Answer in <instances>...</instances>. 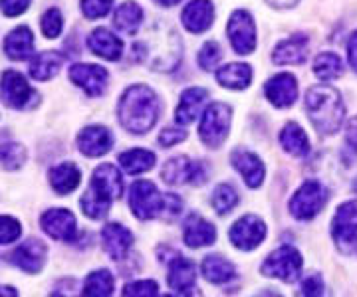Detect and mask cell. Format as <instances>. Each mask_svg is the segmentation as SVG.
<instances>
[{
    "mask_svg": "<svg viewBox=\"0 0 357 297\" xmlns=\"http://www.w3.org/2000/svg\"><path fill=\"white\" fill-rule=\"evenodd\" d=\"M181 56V38L167 24L151 26L145 32V38L131 46V62H147L155 72H173Z\"/></svg>",
    "mask_w": 357,
    "mask_h": 297,
    "instance_id": "obj_1",
    "label": "cell"
},
{
    "mask_svg": "<svg viewBox=\"0 0 357 297\" xmlns=\"http://www.w3.org/2000/svg\"><path fill=\"white\" fill-rule=\"evenodd\" d=\"M161 113V102L151 88L131 86L121 95L117 105V115L121 125L135 135H143L153 127Z\"/></svg>",
    "mask_w": 357,
    "mask_h": 297,
    "instance_id": "obj_2",
    "label": "cell"
},
{
    "mask_svg": "<svg viewBox=\"0 0 357 297\" xmlns=\"http://www.w3.org/2000/svg\"><path fill=\"white\" fill-rule=\"evenodd\" d=\"M304 109L319 135H333L344 123V102L337 90L330 86H316L307 90Z\"/></svg>",
    "mask_w": 357,
    "mask_h": 297,
    "instance_id": "obj_3",
    "label": "cell"
},
{
    "mask_svg": "<svg viewBox=\"0 0 357 297\" xmlns=\"http://www.w3.org/2000/svg\"><path fill=\"white\" fill-rule=\"evenodd\" d=\"M330 194L328 188L318 181H306L292 196L290 200V212L294 218L312 220L318 216L319 210L326 207Z\"/></svg>",
    "mask_w": 357,
    "mask_h": 297,
    "instance_id": "obj_4",
    "label": "cell"
},
{
    "mask_svg": "<svg viewBox=\"0 0 357 297\" xmlns=\"http://www.w3.org/2000/svg\"><path fill=\"white\" fill-rule=\"evenodd\" d=\"M304 259L300 256V252L292 246H282L278 250H274L262 264V273L266 278H278L286 284H292L300 278Z\"/></svg>",
    "mask_w": 357,
    "mask_h": 297,
    "instance_id": "obj_5",
    "label": "cell"
},
{
    "mask_svg": "<svg viewBox=\"0 0 357 297\" xmlns=\"http://www.w3.org/2000/svg\"><path fill=\"white\" fill-rule=\"evenodd\" d=\"M165 194L157 191L153 182L137 181L131 184L129 191V208L139 220H153L163 212Z\"/></svg>",
    "mask_w": 357,
    "mask_h": 297,
    "instance_id": "obj_6",
    "label": "cell"
},
{
    "mask_svg": "<svg viewBox=\"0 0 357 297\" xmlns=\"http://www.w3.org/2000/svg\"><path fill=\"white\" fill-rule=\"evenodd\" d=\"M230 129V107L225 104H211L204 109L201 125H199V135L206 147L218 149Z\"/></svg>",
    "mask_w": 357,
    "mask_h": 297,
    "instance_id": "obj_7",
    "label": "cell"
},
{
    "mask_svg": "<svg viewBox=\"0 0 357 297\" xmlns=\"http://www.w3.org/2000/svg\"><path fill=\"white\" fill-rule=\"evenodd\" d=\"M0 95H2V102L8 107H14V109H26V107H32V105L38 104L36 90H32L24 76L14 72V70H8V72L2 74V78H0Z\"/></svg>",
    "mask_w": 357,
    "mask_h": 297,
    "instance_id": "obj_8",
    "label": "cell"
},
{
    "mask_svg": "<svg viewBox=\"0 0 357 297\" xmlns=\"http://www.w3.org/2000/svg\"><path fill=\"white\" fill-rule=\"evenodd\" d=\"M227 34L236 54L248 56L256 50V24L246 10H236L230 16Z\"/></svg>",
    "mask_w": 357,
    "mask_h": 297,
    "instance_id": "obj_9",
    "label": "cell"
},
{
    "mask_svg": "<svg viewBox=\"0 0 357 297\" xmlns=\"http://www.w3.org/2000/svg\"><path fill=\"white\" fill-rule=\"evenodd\" d=\"M229 236L234 248L248 252V250H255V248H258L264 242V238H266V224H264V220L258 218L255 214H248V216H243V218L234 222Z\"/></svg>",
    "mask_w": 357,
    "mask_h": 297,
    "instance_id": "obj_10",
    "label": "cell"
},
{
    "mask_svg": "<svg viewBox=\"0 0 357 297\" xmlns=\"http://www.w3.org/2000/svg\"><path fill=\"white\" fill-rule=\"evenodd\" d=\"M42 230L60 242H72L77 236V224L74 214L66 208H52L40 218Z\"/></svg>",
    "mask_w": 357,
    "mask_h": 297,
    "instance_id": "obj_11",
    "label": "cell"
},
{
    "mask_svg": "<svg viewBox=\"0 0 357 297\" xmlns=\"http://www.w3.org/2000/svg\"><path fill=\"white\" fill-rule=\"evenodd\" d=\"M332 236L340 248H351L357 240V200H347L337 208L332 222Z\"/></svg>",
    "mask_w": 357,
    "mask_h": 297,
    "instance_id": "obj_12",
    "label": "cell"
},
{
    "mask_svg": "<svg viewBox=\"0 0 357 297\" xmlns=\"http://www.w3.org/2000/svg\"><path fill=\"white\" fill-rule=\"evenodd\" d=\"M70 79H72V83H76L77 88L86 91L89 97H98L107 88L109 76L102 65L76 64L70 67Z\"/></svg>",
    "mask_w": 357,
    "mask_h": 297,
    "instance_id": "obj_13",
    "label": "cell"
},
{
    "mask_svg": "<svg viewBox=\"0 0 357 297\" xmlns=\"http://www.w3.org/2000/svg\"><path fill=\"white\" fill-rule=\"evenodd\" d=\"M46 244L38 238H30L18 248H14L13 254L8 256L16 268H20L26 273H38L46 262Z\"/></svg>",
    "mask_w": 357,
    "mask_h": 297,
    "instance_id": "obj_14",
    "label": "cell"
},
{
    "mask_svg": "<svg viewBox=\"0 0 357 297\" xmlns=\"http://www.w3.org/2000/svg\"><path fill=\"white\" fill-rule=\"evenodd\" d=\"M77 147L86 156H103L114 147V135L107 127L91 125L77 135Z\"/></svg>",
    "mask_w": 357,
    "mask_h": 297,
    "instance_id": "obj_15",
    "label": "cell"
},
{
    "mask_svg": "<svg viewBox=\"0 0 357 297\" xmlns=\"http://www.w3.org/2000/svg\"><path fill=\"white\" fill-rule=\"evenodd\" d=\"M185 28L192 34H203L213 26L215 20V6L211 0H191L181 14Z\"/></svg>",
    "mask_w": 357,
    "mask_h": 297,
    "instance_id": "obj_16",
    "label": "cell"
},
{
    "mask_svg": "<svg viewBox=\"0 0 357 297\" xmlns=\"http://www.w3.org/2000/svg\"><path fill=\"white\" fill-rule=\"evenodd\" d=\"M89 186L100 193L105 198H109L112 202L117 200L121 193H123V181H121V175L119 170L115 168V165L112 163H105V165H100V167L93 170L91 175V182Z\"/></svg>",
    "mask_w": 357,
    "mask_h": 297,
    "instance_id": "obj_17",
    "label": "cell"
},
{
    "mask_svg": "<svg viewBox=\"0 0 357 297\" xmlns=\"http://www.w3.org/2000/svg\"><path fill=\"white\" fill-rule=\"evenodd\" d=\"M264 93L270 99V104L276 107H290L298 97V83L292 74H278L272 79H268L264 86Z\"/></svg>",
    "mask_w": 357,
    "mask_h": 297,
    "instance_id": "obj_18",
    "label": "cell"
},
{
    "mask_svg": "<svg viewBox=\"0 0 357 297\" xmlns=\"http://www.w3.org/2000/svg\"><path fill=\"white\" fill-rule=\"evenodd\" d=\"M169 287L175 289L177 294H191L197 284V268H195V262L191 259L177 256V258L171 262L169 266Z\"/></svg>",
    "mask_w": 357,
    "mask_h": 297,
    "instance_id": "obj_19",
    "label": "cell"
},
{
    "mask_svg": "<svg viewBox=\"0 0 357 297\" xmlns=\"http://www.w3.org/2000/svg\"><path fill=\"white\" fill-rule=\"evenodd\" d=\"M230 163L243 175L244 182L250 188H258L262 184V181H264V165L258 159V155L250 153V151H244V149H238V151L232 153Z\"/></svg>",
    "mask_w": 357,
    "mask_h": 297,
    "instance_id": "obj_20",
    "label": "cell"
},
{
    "mask_svg": "<svg viewBox=\"0 0 357 297\" xmlns=\"http://www.w3.org/2000/svg\"><path fill=\"white\" fill-rule=\"evenodd\" d=\"M307 58V36L304 34H294L288 40L280 42L274 54H272V60L274 64L278 65H298L304 64Z\"/></svg>",
    "mask_w": 357,
    "mask_h": 297,
    "instance_id": "obj_21",
    "label": "cell"
},
{
    "mask_svg": "<svg viewBox=\"0 0 357 297\" xmlns=\"http://www.w3.org/2000/svg\"><path fill=\"white\" fill-rule=\"evenodd\" d=\"M102 242L112 258L121 259L128 256L129 248L133 244V234L121 224H107L102 230Z\"/></svg>",
    "mask_w": 357,
    "mask_h": 297,
    "instance_id": "obj_22",
    "label": "cell"
},
{
    "mask_svg": "<svg viewBox=\"0 0 357 297\" xmlns=\"http://www.w3.org/2000/svg\"><path fill=\"white\" fill-rule=\"evenodd\" d=\"M206 97H208V91L204 90V88H189V90L183 91V95L178 99L177 109H175L177 123H181V125L192 123L199 117V113H201Z\"/></svg>",
    "mask_w": 357,
    "mask_h": 297,
    "instance_id": "obj_23",
    "label": "cell"
},
{
    "mask_svg": "<svg viewBox=\"0 0 357 297\" xmlns=\"http://www.w3.org/2000/svg\"><path fill=\"white\" fill-rule=\"evenodd\" d=\"M88 46L96 56H100L103 60H109V62L119 60L121 52H123V42L117 38L115 34H112L107 28L93 30L91 36L88 38Z\"/></svg>",
    "mask_w": 357,
    "mask_h": 297,
    "instance_id": "obj_24",
    "label": "cell"
},
{
    "mask_svg": "<svg viewBox=\"0 0 357 297\" xmlns=\"http://www.w3.org/2000/svg\"><path fill=\"white\" fill-rule=\"evenodd\" d=\"M183 240L189 248H203V246L215 244L217 240V230L215 226L204 220L199 214H191V218L187 220L185 224V234H183Z\"/></svg>",
    "mask_w": 357,
    "mask_h": 297,
    "instance_id": "obj_25",
    "label": "cell"
},
{
    "mask_svg": "<svg viewBox=\"0 0 357 297\" xmlns=\"http://www.w3.org/2000/svg\"><path fill=\"white\" fill-rule=\"evenodd\" d=\"M4 52L10 60H28L34 54V34L26 26L14 28L4 40Z\"/></svg>",
    "mask_w": 357,
    "mask_h": 297,
    "instance_id": "obj_26",
    "label": "cell"
},
{
    "mask_svg": "<svg viewBox=\"0 0 357 297\" xmlns=\"http://www.w3.org/2000/svg\"><path fill=\"white\" fill-rule=\"evenodd\" d=\"M195 167H197V163L191 161L189 156H173L161 168V177L167 184H185V182L192 181Z\"/></svg>",
    "mask_w": 357,
    "mask_h": 297,
    "instance_id": "obj_27",
    "label": "cell"
},
{
    "mask_svg": "<svg viewBox=\"0 0 357 297\" xmlns=\"http://www.w3.org/2000/svg\"><path fill=\"white\" fill-rule=\"evenodd\" d=\"M141 22H143V10L137 2H123L117 6L114 14V26L121 32V34H135L139 30Z\"/></svg>",
    "mask_w": 357,
    "mask_h": 297,
    "instance_id": "obj_28",
    "label": "cell"
},
{
    "mask_svg": "<svg viewBox=\"0 0 357 297\" xmlns=\"http://www.w3.org/2000/svg\"><path fill=\"white\" fill-rule=\"evenodd\" d=\"M82 179V172L74 163H62L50 170V184L54 193L68 194L76 191Z\"/></svg>",
    "mask_w": 357,
    "mask_h": 297,
    "instance_id": "obj_29",
    "label": "cell"
},
{
    "mask_svg": "<svg viewBox=\"0 0 357 297\" xmlns=\"http://www.w3.org/2000/svg\"><path fill=\"white\" fill-rule=\"evenodd\" d=\"M218 83L229 90H244L252 81V67L248 64H229L217 72Z\"/></svg>",
    "mask_w": 357,
    "mask_h": 297,
    "instance_id": "obj_30",
    "label": "cell"
},
{
    "mask_svg": "<svg viewBox=\"0 0 357 297\" xmlns=\"http://www.w3.org/2000/svg\"><path fill=\"white\" fill-rule=\"evenodd\" d=\"M64 64V56L58 52H40L30 64V76L38 81L52 79Z\"/></svg>",
    "mask_w": 357,
    "mask_h": 297,
    "instance_id": "obj_31",
    "label": "cell"
},
{
    "mask_svg": "<svg viewBox=\"0 0 357 297\" xmlns=\"http://www.w3.org/2000/svg\"><path fill=\"white\" fill-rule=\"evenodd\" d=\"M203 275L206 278V282H211V284H227L236 275V270H234V266L230 264L229 259L213 254V256L204 258Z\"/></svg>",
    "mask_w": 357,
    "mask_h": 297,
    "instance_id": "obj_32",
    "label": "cell"
},
{
    "mask_svg": "<svg viewBox=\"0 0 357 297\" xmlns=\"http://www.w3.org/2000/svg\"><path fill=\"white\" fill-rule=\"evenodd\" d=\"M282 147L294 156H306L310 151V141H307L304 129L298 123H288L280 133Z\"/></svg>",
    "mask_w": 357,
    "mask_h": 297,
    "instance_id": "obj_33",
    "label": "cell"
},
{
    "mask_svg": "<svg viewBox=\"0 0 357 297\" xmlns=\"http://www.w3.org/2000/svg\"><path fill=\"white\" fill-rule=\"evenodd\" d=\"M115 280L112 275V271L107 270H98L91 271L86 282H84V289L82 294L88 297H105L114 294Z\"/></svg>",
    "mask_w": 357,
    "mask_h": 297,
    "instance_id": "obj_34",
    "label": "cell"
},
{
    "mask_svg": "<svg viewBox=\"0 0 357 297\" xmlns=\"http://www.w3.org/2000/svg\"><path fill=\"white\" fill-rule=\"evenodd\" d=\"M119 165L126 168V172L129 175H141L155 167V155L145 149H131L119 155Z\"/></svg>",
    "mask_w": 357,
    "mask_h": 297,
    "instance_id": "obj_35",
    "label": "cell"
},
{
    "mask_svg": "<svg viewBox=\"0 0 357 297\" xmlns=\"http://www.w3.org/2000/svg\"><path fill=\"white\" fill-rule=\"evenodd\" d=\"M26 149L20 143L8 139L6 133H0V165L6 170H16L24 165Z\"/></svg>",
    "mask_w": 357,
    "mask_h": 297,
    "instance_id": "obj_36",
    "label": "cell"
},
{
    "mask_svg": "<svg viewBox=\"0 0 357 297\" xmlns=\"http://www.w3.org/2000/svg\"><path fill=\"white\" fill-rule=\"evenodd\" d=\"M314 74L321 81H332V79L340 78L344 74V64H342L337 54L324 52L319 54L316 62H314Z\"/></svg>",
    "mask_w": 357,
    "mask_h": 297,
    "instance_id": "obj_37",
    "label": "cell"
},
{
    "mask_svg": "<svg viewBox=\"0 0 357 297\" xmlns=\"http://www.w3.org/2000/svg\"><path fill=\"white\" fill-rule=\"evenodd\" d=\"M79 204H82V210H84L86 216H89V218L93 220H102L107 216L109 207H112V200L102 196L100 193H96V191L89 186L88 191H86V194L82 196Z\"/></svg>",
    "mask_w": 357,
    "mask_h": 297,
    "instance_id": "obj_38",
    "label": "cell"
},
{
    "mask_svg": "<svg viewBox=\"0 0 357 297\" xmlns=\"http://www.w3.org/2000/svg\"><path fill=\"white\" fill-rule=\"evenodd\" d=\"M211 202H213V208L218 214H229V212H232V208L238 204V194L230 184H220L215 188Z\"/></svg>",
    "mask_w": 357,
    "mask_h": 297,
    "instance_id": "obj_39",
    "label": "cell"
},
{
    "mask_svg": "<svg viewBox=\"0 0 357 297\" xmlns=\"http://www.w3.org/2000/svg\"><path fill=\"white\" fill-rule=\"evenodd\" d=\"M42 32L46 38H58L62 34V28H64V18H62V13L58 8H50L46 10L44 16H42Z\"/></svg>",
    "mask_w": 357,
    "mask_h": 297,
    "instance_id": "obj_40",
    "label": "cell"
},
{
    "mask_svg": "<svg viewBox=\"0 0 357 297\" xmlns=\"http://www.w3.org/2000/svg\"><path fill=\"white\" fill-rule=\"evenodd\" d=\"M22 226L13 216H0V244H13L20 238Z\"/></svg>",
    "mask_w": 357,
    "mask_h": 297,
    "instance_id": "obj_41",
    "label": "cell"
},
{
    "mask_svg": "<svg viewBox=\"0 0 357 297\" xmlns=\"http://www.w3.org/2000/svg\"><path fill=\"white\" fill-rule=\"evenodd\" d=\"M112 6H114V0H82V13L88 20L103 18L112 10Z\"/></svg>",
    "mask_w": 357,
    "mask_h": 297,
    "instance_id": "obj_42",
    "label": "cell"
},
{
    "mask_svg": "<svg viewBox=\"0 0 357 297\" xmlns=\"http://www.w3.org/2000/svg\"><path fill=\"white\" fill-rule=\"evenodd\" d=\"M220 58H222V50L217 42H206L199 52V65L203 70H213L220 62Z\"/></svg>",
    "mask_w": 357,
    "mask_h": 297,
    "instance_id": "obj_43",
    "label": "cell"
},
{
    "mask_svg": "<svg viewBox=\"0 0 357 297\" xmlns=\"http://www.w3.org/2000/svg\"><path fill=\"white\" fill-rule=\"evenodd\" d=\"M159 294V285L153 280H141V282H133V284L126 285L123 296L133 297H153Z\"/></svg>",
    "mask_w": 357,
    "mask_h": 297,
    "instance_id": "obj_44",
    "label": "cell"
},
{
    "mask_svg": "<svg viewBox=\"0 0 357 297\" xmlns=\"http://www.w3.org/2000/svg\"><path fill=\"white\" fill-rule=\"evenodd\" d=\"M181 208H183V200L178 198L177 194L167 193L165 202H163V212H161V218H165V220L177 218L178 214H181Z\"/></svg>",
    "mask_w": 357,
    "mask_h": 297,
    "instance_id": "obj_45",
    "label": "cell"
},
{
    "mask_svg": "<svg viewBox=\"0 0 357 297\" xmlns=\"http://www.w3.org/2000/svg\"><path fill=\"white\" fill-rule=\"evenodd\" d=\"M28 6H30V0H0V10L8 18L20 16L28 10Z\"/></svg>",
    "mask_w": 357,
    "mask_h": 297,
    "instance_id": "obj_46",
    "label": "cell"
},
{
    "mask_svg": "<svg viewBox=\"0 0 357 297\" xmlns=\"http://www.w3.org/2000/svg\"><path fill=\"white\" fill-rule=\"evenodd\" d=\"M302 296H321L324 294V282L319 273H310L306 280L302 282Z\"/></svg>",
    "mask_w": 357,
    "mask_h": 297,
    "instance_id": "obj_47",
    "label": "cell"
},
{
    "mask_svg": "<svg viewBox=\"0 0 357 297\" xmlns=\"http://www.w3.org/2000/svg\"><path fill=\"white\" fill-rule=\"evenodd\" d=\"M185 139H187V131L183 129H165L161 131V135H159V143L165 149H171V147H175L177 143L185 141Z\"/></svg>",
    "mask_w": 357,
    "mask_h": 297,
    "instance_id": "obj_48",
    "label": "cell"
},
{
    "mask_svg": "<svg viewBox=\"0 0 357 297\" xmlns=\"http://www.w3.org/2000/svg\"><path fill=\"white\" fill-rule=\"evenodd\" d=\"M347 60H349V65L357 72V32H354L347 42Z\"/></svg>",
    "mask_w": 357,
    "mask_h": 297,
    "instance_id": "obj_49",
    "label": "cell"
},
{
    "mask_svg": "<svg viewBox=\"0 0 357 297\" xmlns=\"http://www.w3.org/2000/svg\"><path fill=\"white\" fill-rule=\"evenodd\" d=\"M345 139L349 143V147L357 151V115L349 121V125H347V131H345Z\"/></svg>",
    "mask_w": 357,
    "mask_h": 297,
    "instance_id": "obj_50",
    "label": "cell"
},
{
    "mask_svg": "<svg viewBox=\"0 0 357 297\" xmlns=\"http://www.w3.org/2000/svg\"><path fill=\"white\" fill-rule=\"evenodd\" d=\"M268 2L276 8H288V6H294L298 0H268Z\"/></svg>",
    "mask_w": 357,
    "mask_h": 297,
    "instance_id": "obj_51",
    "label": "cell"
},
{
    "mask_svg": "<svg viewBox=\"0 0 357 297\" xmlns=\"http://www.w3.org/2000/svg\"><path fill=\"white\" fill-rule=\"evenodd\" d=\"M0 296H18V291H14L13 287H0Z\"/></svg>",
    "mask_w": 357,
    "mask_h": 297,
    "instance_id": "obj_52",
    "label": "cell"
},
{
    "mask_svg": "<svg viewBox=\"0 0 357 297\" xmlns=\"http://www.w3.org/2000/svg\"><path fill=\"white\" fill-rule=\"evenodd\" d=\"M157 2H159V4H165V6H175L181 0H157Z\"/></svg>",
    "mask_w": 357,
    "mask_h": 297,
    "instance_id": "obj_53",
    "label": "cell"
},
{
    "mask_svg": "<svg viewBox=\"0 0 357 297\" xmlns=\"http://www.w3.org/2000/svg\"><path fill=\"white\" fill-rule=\"evenodd\" d=\"M354 188H356V191H357V184H356V186H354Z\"/></svg>",
    "mask_w": 357,
    "mask_h": 297,
    "instance_id": "obj_54",
    "label": "cell"
},
{
    "mask_svg": "<svg viewBox=\"0 0 357 297\" xmlns=\"http://www.w3.org/2000/svg\"><path fill=\"white\" fill-rule=\"evenodd\" d=\"M356 242H357V240H356Z\"/></svg>",
    "mask_w": 357,
    "mask_h": 297,
    "instance_id": "obj_55",
    "label": "cell"
}]
</instances>
